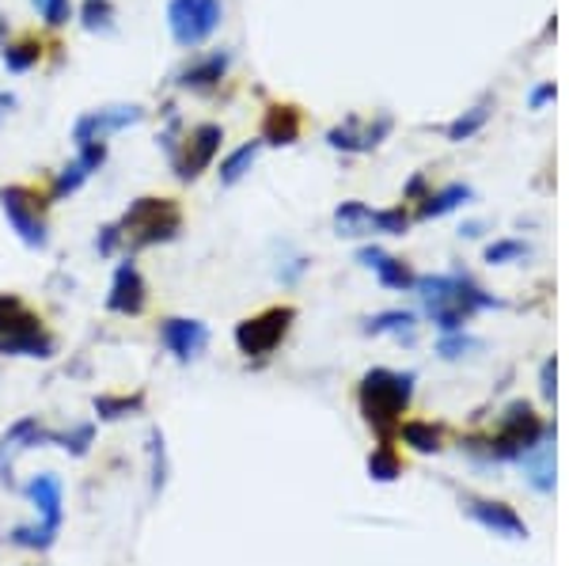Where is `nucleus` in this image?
Wrapping results in <instances>:
<instances>
[{
	"instance_id": "nucleus-1",
	"label": "nucleus",
	"mask_w": 569,
	"mask_h": 566,
	"mask_svg": "<svg viewBox=\"0 0 569 566\" xmlns=\"http://www.w3.org/2000/svg\"><path fill=\"white\" fill-rule=\"evenodd\" d=\"M187 225L182 202L171 194H141L126 205V213L115 221L118 236H122V255H138L159 244H175Z\"/></svg>"
},
{
	"instance_id": "nucleus-2",
	"label": "nucleus",
	"mask_w": 569,
	"mask_h": 566,
	"mask_svg": "<svg viewBox=\"0 0 569 566\" xmlns=\"http://www.w3.org/2000/svg\"><path fill=\"white\" fill-rule=\"evenodd\" d=\"M422 305H426L429 320L440 327L444 334L463 331V323L483 308H498L501 300L490 297L483 285H475L467 274H429L414 282Z\"/></svg>"
},
{
	"instance_id": "nucleus-3",
	"label": "nucleus",
	"mask_w": 569,
	"mask_h": 566,
	"mask_svg": "<svg viewBox=\"0 0 569 566\" xmlns=\"http://www.w3.org/2000/svg\"><path fill=\"white\" fill-rule=\"evenodd\" d=\"M414 396V373L395 369H368L357 385V406L365 414L368 429L380 441H395L399 422H403L406 406Z\"/></svg>"
},
{
	"instance_id": "nucleus-4",
	"label": "nucleus",
	"mask_w": 569,
	"mask_h": 566,
	"mask_svg": "<svg viewBox=\"0 0 569 566\" xmlns=\"http://www.w3.org/2000/svg\"><path fill=\"white\" fill-rule=\"evenodd\" d=\"M0 357H31V362L58 357V339L46 327L43 313H35L20 293L4 290H0Z\"/></svg>"
},
{
	"instance_id": "nucleus-5",
	"label": "nucleus",
	"mask_w": 569,
	"mask_h": 566,
	"mask_svg": "<svg viewBox=\"0 0 569 566\" xmlns=\"http://www.w3.org/2000/svg\"><path fill=\"white\" fill-rule=\"evenodd\" d=\"M543 441V422L527 403H512L501 418V429L490 437H467L463 449L475 452L478 460H524Z\"/></svg>"
},
{
	"instance_id": "nucleus-6",
	"label": "nucleus",
	"mask_w": 569,
	"mask_h": 566,
	"mask_svg": "<svg viewBox=\"0 0 569 566\" xmlns=\"http://www.w3.org/2000/svg\"><path fill=\"white\" fill-rule=\"evenodd\" d=\"M50 205V194L43 187H35V182H8V187H0V210H4L12 233L20 236V244L31 247V251L50 247V221H46Z\"/></svg>"
},
{
	"instance_id": "nucleus-7",
	"label": "nucleus",
	"mask_w": 569,
	"mask_h": 566,
	"mask_svg": "<svg viewBox=\"0 0 569 566\" xmlns=\"http://www.w3.org/2000/svg\"><path fill=\"white\" fill-rule=\"evenodd\" d=\"M296 323V308L293 305H270L254 316H244L232 331V342L236 350L247 357V362H259V357H270L277 346L288 339Z\"/></svg>"
},
{
	"instance_id": "nucleus-8",
	"label": "nucleus",
	"mask_w": 569,
	"mask_h": 566,
	"mask_svg": "<svg viewBox=\"0 0 569 566\" xmlns=\"http://www.w3.org/2000/svg\"><path fill=\"white\" fill-rule=\"evenodd\" d=\"M224 130L216 122H198L194 130H187L175 145V153L167 156L171 161V172L179 182H198L205 172L213 167L216 153H221Z\"/></svg>"
},
{
	"instance_id": "nucleus-9",
	"label": "nucleus",
	"mask_w": 569,
	"mask_h": 566,
	"mask_svg": "<svg viewBox=\"0 0 569 566\" xmlns=\"http://www.w3.org/2000/svg\"><path fill=\"white\" fill-rule=\"evenodd\" d=\"M224 4L221 0H171L167 4V31L182 50H194L221 27Z\"/></svg>"
},
{
	"instance_id": "nucleus-10",
	"label": "nucleus",
	"mask_w": 569,
	"mask_h": 566,
	"mask_svg": "<svg viewBox=\"0 0 569 566\" xmlns=\"http://www.w3.org/2000/svg\"><path fill=\"white\" fill-rule=\"evenodd\" d=\"M54 434H58V429L46 426L38 414H23V418H15L12 426L0 434V486H12L15 460H20L23 452H35V449L54 445Z\"/></svg>"
},
{
	"instance_id": "nucleus-11",
	"label": "nucleus",
	"mask_w": 569,
	"mask_h": 566,
	"mask_svg": "<svg viewBox=\"0 0 569 566\" xmlns=\"http://www.w3.org/2000/svg\"><path fill=\"white\" fill-rule=\"evenodd\" d=\"M107 313L126 316V320H138V316L149 313V282H144L141 267L130 255H122V262L115 267V278H110Z\"/></svg>"
},
{
	"instance_id": "nucleus-12",
	"label": "nucleus",
	"mask_w": 569,
	"mask_h": 566,
	"mask_svg": "<svg viewBox=\"0 0 569 566\" xmlns=\"http://www.w3.org/2000/svg\"><path fill=\"white\" fill-rule=\"evenodd\" d=\"M159 346L179 365H190L210 350V327L190 316H164L159 320Z\"/></svg>"
},
{
	"instance_id": "nucleus-13",
	"label": "nucleus",
	"mask_w": 569,
	"mask_h": 566,
	"mask_svg": "<svg viewBox=\"0 0 569 566\" xmlns=\"http://www.w3.org/2000/svg\"><path fill=\"white\" fill-rule=\"evenodd\" d=\"M391 126H395L391 115H376V118L349 115L346 122L327 130V145L339 149V153H372V149L391 133Z\"/></svg>"
},
{
	"instance_id": "nucleus-14",
	"label": "nucleus",
	"mask_w": 569,
	"mask_h": 566,
	"mask_svg": "<svg viewBox=\"0 0 569 566\" xmlns=\"http://www.w3.org/2000/svg\"><path fill=\"white\" fill-rule=\"evenodd\" d=\"M144 118V107L138 103H118V107H99V110H87V115L76 118L72 126V141L76 145H87V141H107L110 133L118 130H130Z\"/></svg>"
},
{
	"instance_id": "nucleus-15",
	"label": "nucleus",
	"mask_w": 569,
	"mask_h": 566,
	"mask_svg": "<svg viewBox=\"0 0 569 566\" xmlns=\"http://www.w3.org/2000/svg\"><path fill=\"white\" fill-rule=\"evenodd\" d=\"M463 514H467L471 521L483 524L486 532H494V536H505V540H527V524H524V517H520L512 506H505V502H494V498H478V494H467V498H463Z\"/></svg>"
},
{
	"instance_id": "nucleus-16",
	"label": "nucleus",
	"mask_w": 569,
	"mask_h": 566,
	"mask_svg": "<svg viewBox=\"0 0 569 566\" xmlns=\"http://www.w3.org/2000/svg\"><path fill=\"white\" fill-rule=\"evenodd\" d=\"M23 498L35 506L38 521L46 524V529L61 532V524H66V486L54 472H38L31 475L27 486H23Z\"/></svg>"
},
{
	"instance_id": "nucleus-17",
	"label": "nucleus",
	"mask_w": 569,
	"mask_h": 566,
	"mask_svg": "<svg viewBox=\"0 0 569 566\" xmlns=\"http://www.w3.org/2000/svg\"><path fill=\"white\" fill-rule=\"evenodd\" d=\"M300 130H304V115L296 103H270L262 110V126H259V141L262 145H296L300 141Z\"/></svg>"
},
{
	"instance_id": "nucleus-18",
	"label": "nucleus",
	"mask_w": 569,
	"mask_h": 566,
	"mask_svg": "<svg viewBox=\"0 0 569 566\" xmlns=\"http://www.w3.org/2000/svg\"><path fill=\"white\" fill-rule=\"evenodd\" d=\"M228 66L232 58L224 50L202 54V58H190L187 66L175 73V84H179L182 92H213V87H221V81L228 76Z\"/></svg>"
},
{
	"instance_id": "nucleus-19",
	"label": "nucleus",
	"mask_w": 569,
	"mask_h": 566,
	"mask_svg": "<svg viewBox=\"0 0 569 566\" xmlns=\"http://www.w3.org/2000/svg\"><path fill=\"white\" fill-rule=\"evenodd\" d=\"M357 259L365 262L368 270H372L376 278H380L388 290H414V282H418V274H414L411 267H406L403 259H395V255H388L383 247H360Z\"/></svg>"
},
{
	"instance_id": "nucleus-20",
	"label": "nucleus",
	"mask_w": 569,
	"mask_h": 566,
	"mask_svg": "<svg viewBox=\"0 0 569 566\" xmlns=\"http://www.w3.org/2000/svg\"><path fill=\"white\" fill-rule=\"evenodd\" d=\"M43 54H46V46L35 31H27V35H20V38H8V43L0 46V61H4L8 73H31V69L43 61Z\"/></svg>"
},
{
	"instance_id": "nucleus-21",
	"label": "nucleus",
	"mask_w": 569,
	"mask_h": 566,
	"mask_svg": "<svg viewBox=\"0 0 569 566\" xmlns=\"http://www.w3.org/2000/svg\"><path fill=\"white\" fill-rule=\"evenodd\" d=\"M95 422H126L144 414V392H99L92 400Z\"/></svg>"
},
{
	"instance_id": "nucleus-22",
	"label": "nucleus",
	"mask_w": 569,
	"mask_h": 566,
	"mask_svg": "<svg viewBox=\"0 0 569 566\" xmlns=\"http://www.w3.org/2000/svg\"><path fill=\"white\" fill-rule=\"evenodd\" d=\"M334 233L346 240H360V236L376 233V210H368L365 202H342L334 210Z\"/></svg>"
},
{
	"instance_id": "nucleus-23",
	"label": "nucleus",
	"mask_w": 569,
	"mask_h": 566,
	"mask_svg": "<svg viewBox=\"0 0 569 566\" xmlns=\"http://www.w3.org/2000/svg\"><path fill=\"white\" fill-rule=\"evenodd\" d=\"M399 441L406 445V449H414V452H440L444 449V429L440 426H432V422L426 418H403L399 422Z\"/></svg>"
},
{
	"instance_id": "nucleus-24",
	"label": "nucleus",
	"mask_w": 569,
	"mask_h": 566,
	"mask_svg": "<svg viewBox=\"0 0 569 566\" xmlns=\"http://www.w3.org/2000/svg\"><path fill=\"white\" fill-rule=\"evenodd\" d=\"M259 149H262L259 138H254V141H244L239 149H232V153L221 161V172H216L221 187H236V182H244L247 172H251L254 161H259Z\"/></svg>"
},
{
	"instance_id": "nucleus-25",
	"label": "nucleus",
	"mask_w": 569,
	"mask_h": 566,
	"mask_svg": "<svg viewBox=\"0 0 569 566\" xmlns=\"http://www.w3.org/2000/svg\"><path fill=\"white\" fill-rule=\"evenodd\" d=\"M471 198V187H463V182H452V187H444V190H437V194H429L422 198V205H418V213L414 217L418 221H432V217H444V213H452V210H460L463 202Z\"/></svg>"
},
{
	"instance_id": "nucleus-26",
	"label": "nucleus",
	"mask_w": 569,
	"mask_h": 566,
	"mask_svg": "<svg viewBox=\"0 0 569 566\" xmlns=\"http://www.w3.org/2000/svg\"><path fill=\"white\" fill-rule=\"evenodd\" d=\"M167 475H171V464H167L164 429L152 426V429H149V491H152V498H159V494H164Z\"/></svg>"
},
{
	"instance_id": "nucleus-27",
	"label": "nucleus",
	"mask_w": 569,
	"mask_h": 566,
	"mask_svg": "<svg viewBox=\"0 0 569 566\" xmlns=\"http://www.w3.org/2000/svg\"><path fill=\"white\" fill-rule=\"evenodd\" d=\"M58 536L61 532H54V529H46L43 521H31V524H15V529H8V544L12 547H23V552H50L54 544H58Z\"/></svg>"
},
{
	"instance_id": "nucleus-28",
	"label": "nucleus",
	"mask_w": 569,
	"mask_h": 566,
	"mask_svg": "<svg viewBox=\"0 0 569 566\" xmlns=\"http://www.w3.org/2000/svg\"><path fill=\"white\" fill-rule=\"evenodd\" d=\"M414 331H418V320H414V313H403V308H391V313L365 320V334H395L399 342H414Z\"/></svg>"
},
{
	"instance_id": "nucleus-29",
	"label": "nucleus",
	"mask_w": 569,
	"mask_h": 566,
	"mask_svg": "<svg viewBox=\"0 0 569 566\" xmlns=\"http://www.w3.org/2000/svg\"><path fill=\"white\" fill-rule=\"evenodd\" d=\"M92 167H87L84 161H80V156H72V161L61 167L58 175H54V182H50V190H46V194H50V202H61V198H69V194H76L80 187H84L87 179H92Z\"/></svg>"
},
{
	"instance_id": "nucleus-30",
	"label": "nucleus",
	"mask_w": 569,
	"mask_h": 566,
	"mask_svg": "<svg viewBox=\"0 0 569 566\" xmlns=\"http://www.w3.org/2000/svg\"><path fill=\"white\" fill-rule=\"evenodd\" d=\"M368 475H372L376 483H391L403 475V457H399L395 441H380L372 449V457H368Z\"/></svg>"
},
{
	"instance_id": "nucleus-31",
	"label": "nucleus",
	"mask_w": 569,
	"mask_h": 566,
	"mask_svg": "<svg viewBox=\"0 0 569 566\" xmlns=\"http://www.w3.org/2000/svg\"><path fill=\"white\" fill-rule=\"evenodd\" d=\"M54 445H61L72 460H84L95 445V422H76V426L61 429V434H54Z\"/></svg>"
},
{
	"instance_id": "nucleus-32",
	"label": "nucleus",
	"mask_w": 569,
	"mask_h": 566,
	"mask_svg": "<svg viewBox=\"0 0 569 566\" xmlns=\"http://www.w3.org/2000/svg\"><path fill=\"white\" fill-rule=\"evenodd\" d=\"M490 122V103H478V107H471V110H463L460 118H455V122H448V141H455V145H460V141H471L475 138L478 130H483V126Z\"/></svg>"
},
{
	"instance_id": "nucleus-33",
	"label": "nucleus",
	"mask_w": 569,
	"mask_h": 566,
	"mask_svg": "<svg viewBox=\"0 0 569 566\" xmlns=\"http://www.w3.org/2000/svg\"><path fill=\"white\" fill-rule=\"evenodd\" d=\"M414 225V217L403 210V205H395V210H376V233L383 236H406V228Z\"/></svg>"
},
{
	"instance_id": "nucleus-34",
	"label": "nucleus",
	"mask_w": 569,
	"mask_h": 566,
	"mask_svg": "<svg viewBox=\"0 0 569 566\" xmlns=\"http://www.w3.org/2000/svg\"><path fill=\"white\" fill-rule=\"evenodd\" d=\"M524 464H527V480H532L540 491H550L555 486V457H550V445H543V460H532V457H524Z\"/></svg>"
},
{
	"instance_id": "nucleus-35",
	"label": "nucleus",
	"mask_w": 569,
	"mask_h": 566,
	"mask_svg": "<svg viewBox=\"0 0 569 566\" xmlns=\"http://www.w3.org/2000/svg\"><path fill=\"white\" fill-rule=\"evenodd\" d=\"M31 4L38 8L46 27H66L72 20V0H31Z\"/></svg>"
},
{
	"instance_id": "nucleus-36",
	"label": "nucleus",
	"mask_w": 569,
	"mask_h": 566,
	"mask_svg": "<svg viewBox=\"0 0 569 566\" xmlns=\"http://www.w3.org/2000/svg\"><path fill=\"white\" fill-rule=\"evenodd\" d=\"M80 15H84V27L87 31H107L110 20H115V12H110L107 0H87V4L80 8Z\"/></svg>"
},
{
	"instance_id": "nucleus-37",
	"label": "nucleus",
	"mask_w": 569,
	"mask_h": 566,
	"mask_svg": "<svg viewBox=\"0 0 569 566\" xmlns=\"http://www.w3.org/2000/svg\"><path fill=\"white\" fill-rule=\"evenodd\" d=\"M524 255H527V247L520 240H498V244L486 247V262H490V267H501V262H512V259H524Z\"/></svg>"
},
{
	"instance_id": "nucleus-38",
	"label": "nucleus",
	"mask_w": 569,
	"mask_h": 566,
	"mask_svg": "<svg viewBox=\"0 0 569 566\" xmlns=\"http://www.w3.org/2000/svg\"><path fill=\"white\" fill-rule=\"evenodd\" d=\"M471 350H478V342H475V339H467V334H463V331H455V334H444V339H440L437 354H440V357H448V362H455V357L471 354Z\"/></svg>"
},
{
	"instance_id": "nucleus-39",
	"label": "nucleus",
	"mask_w": 569,
	"mask_h": 566,
	"mask_svg": "<svg viewBox=\"0 0 569 566\" xmlns=\"http://www.w3.org/2000/svg\"><path fill=\"white\" fill-rule=\"evenodd\" d=\"M95 251H99L103 259H115V255H122V236H118L115 221L99 228V236H95Z\"/></svg>"
},
{
	"instance_id": "nucleus-40",
	"label": "nucleus",
	"mask_w": 569,
	"mask_h": 566,
	"mask_svg": "<svg viewBox=\"0 0 569 566\" xmlns=\"http://www.w3.org/2000/svg\"><path fill=\"white\" fill-rule=\"evenodd\" d=\"M550 99H558V87H555V81H547V84L535 87V92H532V110H543Z\"/></svg>"
},
{
	"instance_id": "nucleus-41",
	"label": "nucleus",
	"mask_w": 569,
	"mask_h": 566,
	"mask_svg": "<svg viewBox=\"0 0 569 566\" xmlns=\"http://www.w3.org/2000/svg\"><path fill=\"white\" fill-rule=\"evenodd\" d=\"M429 194V190H426V175H414V179L411 182H406V190H403V198H406V202H422V198H426Z\"/></svg>"
},
{
	"instance_id": "nucleus-42",
	"label": "nucleus",
	"mask_w": 569,
	"mask_h": 566,
	"mask_svg": "<svg viewBox=\"0 0 569 566\" xmlns=\"http://www.w3.org/2000/svg\"><path fill=\"white\" fill-rule=\"evenodd\" d=\"M543 396H547V400H555V357L543 365Z\"/></svg>"
},
{
	"instance_id": "nucleus-43",
	"label": "nucleus",
	"mask_w": 569,
	"mask_h": 566,
	"mask_svg": "<svg viewBox=\"0 0 569 566\" xmlns=\"http://www.w3.org/2000/svg\"><path fill=\"white\" fill-rule=\"evenodd\" d=\"M15 107V95L12 92H0V122H4V115Z\"/></svg>"
},
{
	"instance_id": "nucleus-44",
	"label": "nucleus",
	"mask_w": 569,
	"mask_h": 566,
	"mask_svg": "<svg viewBox=\"0 0 569 566\" xmlns=\"http://www.w3.org/2000/svg\"><path fill=\"white\" fill-rule=\"evenodd\" d=\"M4 35H8V20H4V12H0V46H4Z\"/></svg>"
},
{
	"instance_id": "nucleus-45",
	"label": "nucleus",
	"mask_w": 569,
	"mask_h": 566,
	"mask_svg": "<svg viewBox=\"0 0 569 566\" xmlns=\"http://www.w3.org/2000/svg\"><path fill=\"white\" fill-rule=\"evenodd\" d=\"M27 566H38V563H27Z\"/></svg>"
}]
</instances>
